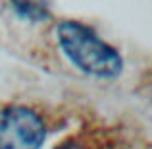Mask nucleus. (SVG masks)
<instances>
[{
	"mask_svg": "<svg viewBox=\"0 0 152 149\" xmlns=\"http://www.w3.org/2000/svg\"><path fill=\"white\" fill-rule=\"evenodd\" d=\"M56 37L64 56L83 74L98 79H114L123 70V58L115 47L106 43L93 27L77 19H62Z\"/></svg>",
	"mask_w": 152,
	"mask_h": 149,
	"instance_id": "1",
	"label": "nucleus"
},
{
	"mask_svg": "<svg viewBox=\"0 0 152 149\" xmlns=\"http://www.w3.org/2000/svg\"><path fill=\"white\" fill-rule=\"evenodd\" d=\"M46 139V122L27 105L0 108V149H41Z\"/></svg>",
	"mask_w": 152,
	"mask_h": 149,
	"instance_id": "2",
	"label": "nucleus"
},
{
	"mask_svg": "<svg viewBox=\"0 0 152 149\" xmlns=\"http://www.w3.org/2000/svg\"><path fill=\"white\" fill-rule=\"evenodd\" d=\"M54 149H150L133 130L118 124H85Z\"/></svg>",
	"mask_w": 152,
	"mask_h": 149,
	"instance_id": "3",
	"label": "nucleus"
},
{
	"mask_svg": "<svg viewBox=\"0 0 152 149\" xmlns=\"http://www.w3.org/2000/svg\"><path fill=\"white\" fill-rule=\"evenodd\" d=\"M8 2L23 19H29L33 23L46 21L50 18V0H8Z\"/></svg>",
	"mask_w": 152,
	"mask_h": 149,
	"instance_id": "4",
	"label": "nucleus"
}]
</instances>
